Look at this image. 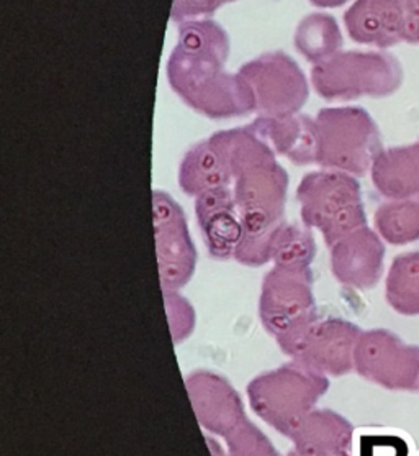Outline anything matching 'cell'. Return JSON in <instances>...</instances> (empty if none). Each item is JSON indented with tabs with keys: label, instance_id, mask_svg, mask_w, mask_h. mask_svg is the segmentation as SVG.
Masks as SVG:
<instances>
[{
	"label": "cell",
	"instance_id": "obj_1",
	"mask_svg": "<svg viewBox=\"0 0 419 456\" xmlns=\"http://www.w3.org/2000/svg\"><path fill=\"white\" fill-rule=\"evenodd\" d=\"M230 40L210 19L181 23L167 62V79L175 94L197 112L230 118L256 110L254 95L241 74L225 69Z\"/></svg>",
	"mask_w": 419,
	"mask_h": 456
},
{
	"label": "cell",
	"instance_id": "obj_2",
	"mask_svg": "<svg viewBox=\"0 0 419 456\" xmlns=\"http://www.w3.org/2000/svg\"><path fill=\"white\" fill-rule=\"evenodd\" d=\"M231 191L245 225V235L267 233L282 222L288 176L276 153L251 126L226 130Z\"/></svg>",
	"mask_w": 419,
	"mask_h": 456
},
{
	"label": "cell",
	"instance_id": "obj_3",
	"mask_svg": "<svg viewBox=\"0 0 419 456\" xmlns=\"http://www.w3.org/2000/svg\"><path fill=\"white\" fill-rule=\"evenodd\" d=\"M297 199L305 227L319 230L329 248L367 225L360 184L348 173H308L298 184Z\"/></svg>",
	"mask_w": 419,
	"mask_h": 456
},
{
	"label": "cell",
	"instance_id": "obj_4",
	"mask_svg": "<svg viewBox=\"0 0 419 456\" xmlns=\"http://www.w3.org/2000/svg\"><path fill=\"white\" fill-rule=\"evenodd\" d=\"M315 122L321 167L364 176L383 151L379 126L362 107L323 109Z\"/></svg>",
	"mask_w": 419,
	"mask_h": 456
},
{
	"label": "cell",
	"instance_id": "obj_5",
	"mask_svg": "<svg viewBox=\"0 0 419 456\" xmlns=\"http://www.w3.org/2000/svg\"><path fill=\"white\" fill-rule=\"evenodd\" d=\"M311 81L326 101H352L362 95L387 97L399 91L403 69L391 53H338L313 66Z\"/></svg>",
	"mask_w": 419,
	"mask_h": 456
},
{
	"label": "cell",
	"instance_id": "obj_6",
	"mask_svg": "<svg viewBox=\"0 0 419 456\" xmlns=\"http://www.w3.org/2000/svg\"><path fill=\"white\" fill-rule=\"evenodd\" d=\"M327 387L326 376L294 362L256 378L249 384L247 395L254 412L288 436L294 427L313 411Z\"/></svg>",
	"mask_w": 419,
	"mask_h": 456
},
{
	"label": "cell",
	"instance_id": "obj_7",
	"mask_svg": "<svg viewBox=\"0 0 419 456\" xmlns=\"http://www.w3.org/2000/svg\"><path fill=\"white\" fill-rule=\"evenodd\" d=\"M310 268L274 266L261 290L259 314L267 332L286 352L308 327L317 322Z\"/></svg>",
	"mask_w": 419,
	"mask_h": 456
},
{
	"label": "cell",
	"instance_id": "obj_8",
	"mask_svg": "<svg viewBox=\"0 0 419 456\" xmlns=\"http://www.w3.org/2000/svg\"><path fill=\"white\" fill-rule=\"evenodd\" d=\"M239 74L253 91L259 117L298 114L307 102V77L286 53H266L246 62Z\"/></svg>",
	"mask_w": 419,
	"mask_h": 456
},
{
	"label": "cell",
	"instance_id": "obj_9",
	"mask_svg": "<svg viewBox=\"0 0 419 456\" xmlns=\"http://www.w3.org/2000/svg\"><path fill=\"white\" fill-rule=\"evenodd\" d=\"M354 370L370 383L385 389L416 391L419 346L407 345L385 329L362 332L354 350Z\"/></svg>",
	"mask_w": 419,
	"mask_h": 456
},
{
	"label": "cell",
	"instance_id": "obj_10",
	"mask_svg": "<svg viewBox=\"0 0 419 456\" xmlns=\"http://www.w3.org/2000/svg\"><path fill=\"white\" fill-rule=\"evenodd\" d=\"M154 239L164 292L181 289L197 266V251L184 212L169 194L153 191Z\"/></svg>",
	"mask_w": 419,
	"mask_h": 456
},
{
	"label": "cell",
	"instance_id": "obj_11",
	"mask_svg": "<svg viewBox=\"0 0 419 456\" xmlns=\"http://www.w3.org/2000/svg\"><path fill=\"white\" fill-rule=\"evenodd\" d=\"M358 325L341 319L313 322L286 353L294 362L318 374L342 376L354 370Z\"/></svg>",
	"mask_w": 419,
	"mask_h": 456
},
{
	"label": "cell",
	"instance_id": "obj_12",
	"mask_svg": "<svg viewBox=\"0 0 419 456\" xmlns=\"http://www.w3.org/2000/svg\"><path fill=\"white\" fill-rule=\"evenodd\" d=\"M385 247L379 235L366 227L349 233L331 247V270L349 288L370 289L383 274Z\"/></svg>",
	"mask_w": 419,
	"mask_h": 456
},
{
	"label": "cell",
	"instance_id": "obj_13",
	"mask_svg": "<svg viewBox=\"0 0 419 456\" xmlns=\"http://www.w3.org/2000/svg\"><path fill=\"white\" fill-rule=\"evenodd\" d=\"M198 422L220 436H228L247 422L235 389L218 374L198 371L185 379Z\"/></svg>",
	"mask_w": 419,
	"mask_h": 456
},
{
	"label": "cell",
	"instance_id": "obj_14",
	"mask_svg": "<svg viewBox=\"0 0 419 456\" xmlns=\"http://www.w3.org/2000/svg\"><path fill=\"white\" fill-rule=\"evenodd\" d=\"M195 199V214L208 253L216 259L233 258L246 233L233 191L214 189Z\"/></svg>",
	"mask_w": 419,
	"mask_h": 456
},
{
	"label": "cell",
	"instance_id": "obj_15",
	"mask_svg": "<svg viewBox=\"0 0 419 456\" xmlns=\"http://www.w3.org/2000/svg\"><path fill=\"white\" fill-rule=\"evenodd\" d=\"M405 0H356L344 13L349 37L379 48L405 42Z\"/></svg>",
	"mask_w": 419,
	"mask_h": 456
},
{
	"label": "cell",
	"instance_id": "obj_16",
	"mask_svg": "<svg viewBox=\"0 0 419 456\" xmlns=\"http://www.w3.org/2000/svg\"><path fill=\"white\" fill-rule=\"evenodd\" d=\"M233 173L228 151L226 130L216 132L204 142L192 146L179 169V186L185 194L198 198L214 189H231Z\"/></svg>",
	"mask_w": 419,
	"mask_h": 456
},
{
	"label": "cell",
	"instance_id": "obj_17",
	"mask_svg": "<svg viewBox=\"0 0 419 456\" xmlns=\"http://www.w3.org/2000/svg\"><path fill=\"white\" fill-rule=\"evenodd\" d=\"M249 126L277 155L286 156L295 165L317 163V122L308 115L257 117Z\"/></svg>",
	"mask_w": 419,
	"mask_h": 456
},
{
	"label": "cell",
	"instance_id": "obj_18",
	"mask_svg": "<svg viewBox=\"0 0 419 456\" xmlns=\"http://www.w3.org/2000/svg\"><path fill=\"white\" fill-rule=\"evenodd\" d=\"M354 436V427L344 417L333 411H311L288 436L302 455L352 456Z\"/></svg>",
	"mask_w": 419,
	"mask_h": 456
},
{
	"label": "cell",
	"instance_id": "obj_19",
	"mask_svg": "<svg viewBox=\"0 0 419 456\" xmlns=\"http://www.w3.org/2000/svg\"><path fill=\"white\" fill-rule=\"evenodd\" d=\"M372 183L383 198L408 199L419 194V140L383 150L372 165Z\"/></svg>",
	"mask_w": 419,
	"mask_h": 456
},
{
	"label": "cell",
	"instance_id": "obj_20",
	"mask_svg": "<svg viewBox=\"0 0 419 456\" xmlns=\"http://www.w3.org/2000/svg\"><path fill=\"white\" fill-rule=\"evenodd\" d=\"M295 48L313 64L326 61L341 53L342 35L338 21L326 13H311L298 23Z\"/></svg>",
	"mask_w": 419,
	"mask_h": 456
},
{
	"label": "cell",
	"instance_id": "obj_21",
	"mask_svg": "<svg viewBox=\"0 0 419 456\" xmlns=\"http://www.w3.org/2000/svg\"><path fill=\"white\" fill-rule=\"evenodd\" d=\"M385 296L391 309L401 315H419V251L393 259L387 276Z\"/></svg>",
	"mask_w": 419,
	"mask_h": 456
},
{
	"label": "cell",
	"instance_id": "obj_22",
	"mask_svg": "<svg viewBox=\"0 0 419 456\" xmlns=\"http://www.w3.org/2000/svg\"><path fill=\"white\" fill-rule=\"evenodd\" d=\"M375 227L390 245H408L419 240V194L382 204L375 212Z\"/></svg>",
	"mask_w": 419,
	"mask_h": 456
},
{
	"label": "cell",
	"instance_id": "obj_23",
	"mask_svg": "<svg viewBox=\"0 0 419 456\" xmlns=\"http://www.w3.org/2000/svg\"><path fill=\"white\" fill-rule=\"evenodd\" d=\"M315 251V241L307 228L280 222L272 233L270 261L274 266L310 268Z\"/></svg>",
	"mask_w": 419,
	"mask_h": 456
},
{
	"label": "cell",
	"instance_id": "obj_24",
	"mask_svg": "<svg viewBox=\"0 0 419 456\" xmlns=\"http://www.w3.org/2000/svg\"><path fill=\"white\" fill-rule=\"evenodd\" d=\"M352 456H416L409 436L391 428H362L354 436Z\"/></svg>",
	"mask_w": 419,
	"mask_h": 456
},
{
	"label": "cell",
	"instance_id": "obj_25",
	"mask_svg": "<svg viewBox=\"0 0 419 456\" xmlns=\"http://www.w3.org/2000/svg\"><path fill=\"white\" fill-rule=\"evenodd\" d=\"M230 456H278L256 427L245 422L226 436Z\"/></svg>",
	"mask_w": 419,
	"mask_h": 456
},
{
	"label": "cell",
	"instance_id": "obj_26",
	"mask_svg": "<svg viewBox=\"0 0 419 456\" xmlns=\"http://www.w3.org/2000/svg\"><path fill=\"white\" fill-rule=\"evenodd\" d=\"M164 301H165V309L169 315V325L173 330V337H174L175 342H179L192 332L194 311L185 299L177 296L175 290L164 292Z\"/></svg>",
	"mask_w": 419,
	"mask_h": 456
},
{
	"label": "cell",
	"instance_id": "obj_27",
	"mask_svg": "<svg viewBox=\"0 0 419 456\" xmlns=\"http://www.w3.org/2000/svg\"><path fill=\"white\" fill-rule=\"evenodd\" d=\"M230 2H235V0H174L171 9V19L177 23L208 19L222 5Z\"/></svg>",
	"mask_w": 419,
	"mask_h": 456
},
{
	"label": "cell",
	"instance_id": "obj_28",
	"mask_svg": "<svg viewBox=\"0 0 419 456\" xmlns=\"http://www.w3.org/2000/svg\"><path fill=\"white\" fill-rule=\"evenodd\" d=\"M405 42L419 45V0H405Z\"/></svg>",
	"mask_w": 419,
	"mask_h": 456
},
{
	"label": "cell",
	"instance_id": "obj_29",
	"mask_svg": "<svg viewBox=\"0 0 419 456\" xmlns=\"http://www.w3.org/2000/svg\"><path fill=\"white\" fill-rule=\"evenodd\" d=\"M313 5L317 7H323V9H334V7H341L344 5L349 0H310Z\"/></svg>",
	"mask_w": 419,
	"mask_h": 456
},
{
	"label": "cell",
	"instance_id": "obj_30",
	"mask_svg": "<svg viewBox=\"0 0 419 456\" xmlns=\"http://www.w3.org/2000/svg\"><path fill=\"white\" fill-rule=\"evenodd\" d=\"M288 456H307V455H302V453H298L297 450L294 452V453H290Z\"/></svg>",
	"mask_w": 419,
	"mask_h": 456
},
{
	"label": "cell",
	"instance_id": "obj_31",
	"mask_svg": "<svg viewBox=\"0 0 419 456\" xmlns=\"http://www.w3.org/2000/svg\"><path fill=\"white\" fill-rule=\"evenodd\" d=\"M416 456H419V452H418V453H416Z\"/></svg>",
	"mask_w": 419,
	"mask_h": 456
}]
</instances>
